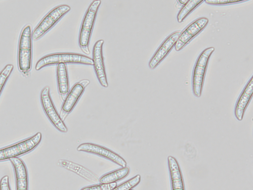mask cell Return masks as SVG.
Masks as SVG:
<instances>
[{"instance_id":"obj_1","label":"cell","mask_w":253,"mask_h":190,"mask_svg":"<svg viewBox=\"0 0 253 190\" xmlns=\"http://www.w3.org/2000/svg\"><path fill=\"white\" fill-rule=\"evenodd\" d=\"M33 58V37L31 24L26 25L22 29L19 39L17 65L20 72L28 73L32 68Z\"/></svg>"},{"instance_id":"obj_2","label":"cell","mask_w":253,"mask_h":190,"mask_svg":"<svg viewBox=\"0 0 253 190\" xmlns=\"http://www.w3.org/2000/svg\"><path fill=\"white\" fill-rule=\"evenodd\" d=\"M67 63L93 65L92 58L86 55L74 52H57L46 55L40 58L36 64L35 69L39 71L49 65Z\"/></svg>"},{"instance_id":"obj_3","label":"cell","mask_w":253,"mask_h":190,"mask_svg":"<svg viewBox=\"0 0 253 190\" xmlns=\"http://www.w3.org/2000/svg\"><path fill=\"white\" fill-rule=\"evenodd\" d=\"M100 0L92 1L84 17L79 36V45L82 50L86 54L90 52L89 44L94 22L99 7Z\"/></svg>"},{"instance_id":"obj_4","label":"cell","mask_w":253,"mask_h":190,"mask_svg":"<svg viewBox=\"0 0 253 190\" xmlns=\"http://www.w3.org/2000/svg\"><path fill=\"white\" fill-rule=\"evenodd\" d=\"M42 139V133L37 132L29 138L0 148V162L10 160L32 151L40 143Z\"/></svg>"},{"instance_id":"obj_5","label":"cell","mask_w":253,"mask_h":190,"mask_svg":"<svg viewBox=\"0 0 253 190\" xmlns=\"http://www.w3.org/2000/svg\"><path fill=\"white\" fill-rule=\"evenodd\" d=\"M214 50L213 47L204 49L199 55L195 64L192 78L193 93L195 96H201L205 74L210 58Z\"/></svg>"},{"instance_id":"obj_6","label":"cell","mask_w":253,"mask_h":190,"mask_svg":"<svg viewBox=\"0 0 253 190\" xmlns=\"http://www.w3.org/2000/svg\"><path fill=\"white\" fill-rule=\"evenodd\" d=\"M70 10L71 7L67 4H61L50 10L34 29L33 39L38 40L42 37Z\"/></svg>"},{"instance_id":"obj_7","label":"cell","mask_w":253,"mask_h":190,"mask_svg":"<svg viewBox=\"0 0 253 190\" xmlns=\"http://www.w3.org/2000/svg\"><path fill=\"white\" fill-rule=\"evenodd\" d=\"M40 100L45 114L54 127L61 132H67L68 128L57 112L52 100L49 86H45L42 90Z\"/></svg>"},{"instance_id":"obj_8","label":"cell","mask_w":253,"mask_h":190,"mask_svg":"<svg viewBox=\"0 0 253 190\" xmlns=\"http://www.w3.org/2000/svg\"><path fill=\"white\" fill-rule=\"evenodd\" d=\"M209 19L200 17L189 24L181 32L175 45V49L179 51L200 33L208 25Z\"/></svg>"},{"instance_id":"obj_9","label":"cell","mask_w":253,"mask_h":190,"mask_svg":"<svg viewBox=\"0 0 253 190\" xmlns=\"http://www.w3.org/2000/svg\"><path fill=\"white\" fill-rule=\"evenodd\" d=\"M78 151H83L97 155L118 164L122 167L126 166V161L120 155L104 146L90 143L80 144L77 148Z\"/></svg>"},{"instance_id":"obj_10","label":"cell","mask_w":253,"mask_h":190,"mask_svg":"<svg viewBox=\"0 0 253 190\" xmlns=\"http://www.w3.org/2000/svg\"><path fill=\"white\" fill-rule=\"evenodd\" d=\"M104 43V41L102 39L95 42L92 49V60L94 71L100 84L103 87L107 88L108 83L103 55Z\"/></svg>"},{"instance_id":"obj_11","label":"cell","mask_w":253,"mask_h":190,"mask_svg":"<svg viewBox=\"0 0 253 190\" xmlns=\"http://www.w3.org/2000/svg\"><path fill=\"white\" fill-rule=\"evenodd\" d=\"M180 34L179 31L174 32L164 41L149 62L150 69H155L175 47Z\"/></svg>"},{"instance_id":"obj_12","label":"cell","mask_w":253,"mask_h":190,"mask_svg":"<svg viewBox=\"0 0 253 190\" xmlns=\"http://www.w3.org/2000/svg\"><path fill=\"white\" fill-rule=\"evenodd\" d=\"M253 93V78L252 76L240 95L235 105L234 114L238 120H243L246 108L252 97Z\"/></svg>"},{"instance_id":"obj_13","label":"cell","mask_w":253,"mask_h":190,"mask_svg":"<svg viewBox=\"0 0 253 190\" xmlns=\"http://www.w3.org/2000/svg\"><path fill=\"white\" fill-rule=\"evenodd\" d=\"M16 180V190H28V174L25 164L19 157L11 159Z\"/></svg>"},{"instance_id":"obj_14","label":"cell","mask_w":253,"mask_h":190,"mask_svg":"<svg viewBox=\"0 0 253 190\" xmlns=\"http://www.w3.org/2000/svg\"><path fill=\"white\" fill-rule=\"evenodd\" d=\"M168 164L171 180V190H185L183 179L179 164L175 157H168Z\"/></svg>"},{"instance_id":"obj_15","label":"cell","mask_w":253,"mask_h":190,"mask_svg":"<svg viewBox=\"0 0 253 190\" xmlns=\"http://www.w3.org/2000/svg\"><path fill=\"white\" fill-rule=\"evenodd\" d=\"M84 88L80 82L76 83L73 86L62 105L61 110L63 112L69 113L72 111L83 94Z\"/></svg>"},{"instance_id":"obj_16","label":"cell","mask_w":253,"mask_h":190,"mask_svg":"<svg viewBox=\"0 0 253 190\" xmlns=\"http://www.w3.org/2000/svg\"><path fill=\"white\" fill-rule=\"evenodd\" d=\"M58 90L61 96H66L69 91L67 69L65 64H59L56 68Z\"/></svg>"},{"instance_id":"obj_17","label":"cell","mask_w":253,"mask_h":190,"mask_svg":"<svg viewBox=\"0 0 253 190\" xmlns=\"http://www.w3.org/2000/svg\"><path fill=\"white\" fill-rule=\"evenodd\" d=\"M58 163L62 167L76 173L84 179L93 181H95L97 179V177L88 169L74 162L60 160Z\"/></svg>"},{"instance_id":"obj_18","label":"cell","mask_w":253,"mask_h":190,"mask_svg":"<svg viewBox=\"0 0 253 190\" xmlns=\"http://www.w3.org/2000/svg\"><path fill=\"white\" fill-rule=\"evenodd\" d=\"M129 172V168L128 167H122L104 175L99 179V182L101 184L114 183L125 178Z\"/></svg>"},{"instance_id":"obj_19","label":"cell","mask_w":253,"mask_h":190,"mask_svg":"<svg viewBox=\"0 0 253 190\" xmlns=\"http://www.w3.org/2000/svg\"><path fill=\"white\" fill-rule=\"evenodd\" d=\"M204 1V0H187L179 11L177 15V21L179 23L183 22L190 13Z\"/></svg>"},{"instance_id":"obj_20","label":"cell","mask_w":253,"mask_h":190,"mask_svg":"<svg viewBox=\"0 0 253 190\" xmlns=\"http://www.w3.org/2000/svg\"><path fill=\"white\" fill-rule=\"evenodd\" d=\"M13 69V64H8L0 72V95Z\"/></svg>"},{"instance_id":"obj_21","label":"cell","mask_w":253,"mask_h":190,"mask_svg":"<svg viewBox=\"0 0 253 190\" xmlns=\"http://www.w3.org/2000/svg\"><path fill=\"white\" fill-rule=\"evenodd\" d=\"M140 181L141 176L140 175L138 174L119 186H116L112 190H130L138 185Z\"/></svg>"},{"instance_id":"obj_22","label":"cell","mask_w":253,"mask_h":190,"mask_svg":"<svg viewBox=\"0 0 253 190\" xmlns=\"http://www.w3.org/2000/svg\"><path fill=\"white\" fill-rule=\"evenodd\" d=\"M116 186V182L109 184H100L94 186L84 187L81 190H112Z\"/></svg>"},{"instance_id":"obj_23","label":"cell","mask_w":253,"mask_h":190,"mask_svg":"<svg viewBox=\"0 0 253 190\" xmlns=\"http://www.w3.org/2000/svg\"><path fill=\"white\" fill-rule=\"evenodd\" d=\"M245 0H206L205 2L209 4L222 5L238 3L239 2H245Z\"/></svg>"},{"instance_id":"obj_24","label":"cell","mask_w":253,"mask_h":190,"mask_svg":"<svg viewBox=\"0 0 253 190\" xmlns=\"http://www.w3.org/2000/svg\"><path fill=\"white\" fill-rule=\"evenodd\" d=\"M0 190H11L9 177L7 175L3 176L0 180Z\"/></svg>"},{"instance_id":"obj_25","label":"cell","mask_w":253,"mask_h":190,"mask_svg":"<svg viewBox=\"0 0 253 190\" xmlns=\"http://www.w3.org/2000/svg\"><path fill=\"white\" fill-rule=\"evenodd\" d=\"M84 88L89 84V81L84 79L79 82Z\"/></svg>"},{"instance_id":"obj_26","label":"cell","mask_w":253,"mask_h":190,"mask_svg":"<svg viewBox=\"0 0 253 190\" xmlns=\"http://www.w3.org/2000/svg\"><path fill=\"white\" fill-rule=\"evenodd\" d=\"M187 0H178V2L181 5H184Z\"/></svg>"},{"instance_id":"obj_27","label":"cell","mask_w":253,"mask_h":190,"mask_svg":"<svg viewBox=\"0 0 253 190\" xmlns=\"http://www.w3.org/2000/svg\"><path fill=\"white\" fill-rule=\"evenodd\" d=\"M133 190L131 189V190Z\"/></svg>"}]
</instances>
